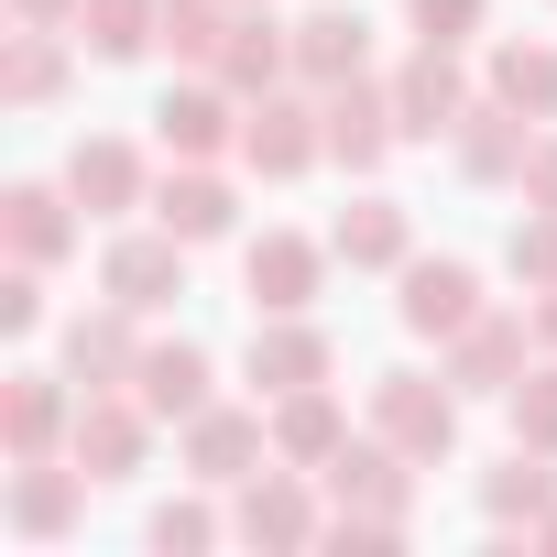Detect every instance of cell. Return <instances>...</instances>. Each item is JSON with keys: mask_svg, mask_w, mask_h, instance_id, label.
Wrapping results in <instances>:
<instances>
[{"mask_svg": "<svg viewBox=\"0 0 557 557\" xmlns=\"http://www.w3.org/2000/svg\"><path fill=\"white\" fill-rule=\"evenodd\" d=\"M524 546H557V513H546V524H535V535H524Z\"/></svg>", "mask_w": 557, "mask_h": 557, "instance_id": "40", "label": "cell"}, {"mask_svg": "<svg viewBox=\"0 0 557 557\" xmlns=\"http://www.w3.org/2000/svg\"><path fill=\"white\" fill-rule=\"evenodd\" d=\"M77 12L88 0H12V23H34V34H77Z\"/></svg>", "mask_w": 557, "mask_h": 557, "instance_id": "38", "label": "cell"}, {"mask_svg": "<svg viewBox=\"0 0 557 557\" xmlns=\"http://www.w3.org/2000/svg\"><path fill=\"white\" fill-rule=\"evenodd\" d=\"M66 437H77V394L55 372H12L0 383V448L12 459H55Z\"/></svg>", "mask_w": 557, "mask_h": 557, "instance_id": "15", "label": "cell"}, {"mask_svg": "<svg viewBox=\"0 0 557 557\" xmlns=\"http://www.w3.org/2000/svg\"><path fill=\"white\" fill-rule=\"evenodd\" d=\"M481 12H492V0H405L416 45H470V34H481Z\"/></svg>", "mask_w": 557, "mask_h": 557, "instance_id": "34", "label": "cell"}, {"mask_svg": "<svg viewBox=\"0 0 557 557\" xmlns=\"http://www.w3.org/2000/svg\"><path fill=\"white\" fill-rule=\"evenodd\" d=\"M513 186H524V208H557V121L535 132V153H524V175H513Z\"/></svg>", "mask_w": 557, "mask_h": 557, "instance_id": "37", "label": "cell"}, {"mask_svg": "<svg viewBox=\"0 0 557 557\" xmlns=\"http://www.w3.org/2000/svg\"><path fill=\"white\" fill-rule=\"evenodd\" d=\"M153 219H164V230L197 251V240H230V230H240V197H230L208 164H175V175L153 186Z\"/></svg>", "mask_w": 557, "mask_h": 557, "instance_id": "25", "label": "cell"}, {"mask_svg": "<svg viewBox=\"0 0 557 557\" xmlns=\"http://www.w3.org/2000/svg\"><path fill=\"white\" fill-rule=\"evenodd\" d=\"M481 513H492L503 535H513V524L535 535V524L557 513V470H546V448H524V437H513V459H503V470H481Z\"/></svg>", "mask_w": 557, "mask_h": 557, "instance_id": "27", "label": "cell"}, {"mask_svg": "<svg viewBox=\"0 0 557 557\" xmlns=\"http://www.w3.org/2000/svg\"><path fill=\"white\" fill-rule=\"evenodd\" d=\"M459 405H470V394H459L448 372H437V383H426V372H383V383H372V437H394L416 470H437V459L459 448Z\"/></svg>", "mask_w": 557, "mask_h": 557, "instance_id": "1", "label": "cell"}, {"mask_svg": "<svg viewBox=\"0 0 557 557\" xmlns=\"http://www.w3.org/2000/svg\"><path fill=\"white\" fill-rule=\"evenodd\" d=\"M481 88H492V99H513L524 121H557V45L503 34V45H492V66H481Z\"/></svg>", "mask_w": 557, "mask_h": 557, "instance_id": "28", "label": "cell"}, {"mask_svg": "<svg viewBox=\"0 0 557 557\" xmlns=\"http://www.w3.org/2000/svg\"><path fill=\"white\" fill-rule=\"evenodd\" d=\"M153 23H164V0H88V12H77V45H88L99 66H132V55H153Z\"/></svg>", "mask_w": 557, "mask_h": 557, "instance_id": "29", "label": "cell"}, {"mask_svg": "<svg viewBox=\"0 0 557 557\" xmlns=\"http://www.w3.org/2000/svg\"><path fill=\"white\" fill-rule=\"evenodd\" d=\"M132 394L153 405V426H186V416H208L219 394H208V350L197 339H153L143 350V372H132Z\"/></svg>", "mask_w": 557, "mask_h": 557, "instance_id": "24", "label": "cell"}, {"mask_svg": "<svg viewBox=\"0 0 557 557\" xmlns=\"http://www.w3.org/2000/svg\"><path fill=\"white\" fill-rule=\"evenodd\" d=\"M153 143L175 164H208V153H240V88H219L208 66H186L164 99H153Z\"/></svg>", "mask_w": 557, "mask_h": 557, "instance_id": "6", "label": "cell"}, {"mask_svg": "<svg viewBox=\"0 0 557 557\" xmlns=\"http://www.w3.org/2000/svg\"><path fill=\"white\" fill-rule=\"evenodd\" d=\"M535 132H546V121H524L513 99H492V88H481V99H470V121H459V175H470V186H513V175H524V153H535Z\"/></svg>", "mask_w": 557, "mask_h": 557, "instance_id": "17", "label": "cell"}, {"mask_svg": "<svg viewBox=\"0 0 557 557\" xmlns=\"http://www.w3.org/2000/svg\"><path fill=\"white\" fill-rule=\"evenodd\" d=\"M329 240H307V230H262L251 251H240V296H251V318H307L318 307V285H329Z\"/></svg>", "mask_w": 557, "mask_h": 557, "instance_id": "5", "label": "cell"}, {"mask_svg": "<svg viewBox=\"0 0 557 557\" xmlns=\"http://www.w3.org/2000/svg\"><path fill=\"white\" fill-rule=\"evenodd\" d=\"M66 197H77L88 219H121V208H153V175H143V153H132L121 132H88V143L66 153Z\"/></svg>", "mask_w": 557, "mask_h": 557, "instance_id": "18", "label": "cell"}, {"mask_svg": "<svg viewBox=\"0 0 557 557\" xmlns=\"http://www.w3.org/2000/svg\"><path fill=\"white\" fill-rule=\"evenodd\" d=\"M55 88H66V45L34 34V23H12V45H0V99H12V110H45Z\"/></svg>", "mask_w": 557, "mask_h": 557, "instance_id": "30", "label": "cell"}, {"mask_svg": "<svg viewBox=\"0 0 557 557\" xmlns=\"http://www.w3.org/2000/svg\"><path fill=\"white\" fill-rule=\"evenodd\" d=\"M339 77H372V23L329 0L296 23V88H339Z\"/></svg>", "mask_w": 557, "mask_h": 557, "instance_id": "23", "label": "cell"}, {"mask_svg": "<svg viewBox=\"0 0 557 557\" xmlns=\"http://www.w3.org/2000/svg\"><path fill=\"white\" fill-rule=\"evenodd\" d=\"M535 350H557V285L535 296Z\"/></svg>", "mask_w": 557, "mask_h": 557, "instance_id": "39", "label": "cell"}, {"mask_svg": "<svg viewBox=\"0 0 557 557\" xmlns=\"http://www.w3.org/2000/svg\"><path fill=\"white\" fill-rule=\"evenodd\" d=\"M503 273H513L524 296H546V285H557V208H524V219H513V240H503Z\"/></svg>", "mask_w": 557, "mask_h": 557, "instance_id": "32", "label": "cell"}, {"mask_svg": "<svg viewBox=\"0 0 557 557\" xmlns=\"http://www.w3.org/2000/svg\"><path fill=\"white\" fill-rule=\"evenodd\" d=\"M66 459L88 470V481H132L143 459H153V405L121 383V394H77V437H66Z\"/></svg>", "mask_w": 557, "mask_h": 557, "instance_id": "8", "label": "cell"}, {"mask_svg": "<svg viewBox=\"0 0 557 557\" xmlns=\"http://www.w3.org/2000/svg\"><path fill=\"white\" fill-rule=\"evenodd\" d=\"M394 318H405L416 339H459V329L481 318V273H470V262H448V251H437V262H405Z\"/></svg>", "mask_w": 557, "mask_h": 557, "instance_id": "20", "label": "cell"}, {"mask_svg": "<svg viewBox=\"0 0 557 557\" xmlns=\"http://www.w3.org/2000/svg\"><path fill=\"white\" fill-rule=\"evenodd\" d=\"M318 481H329V503H339V513H361V524H394V535L416 524V459H405L394 437H350Z\"/></svg>", "mask_w": 557, "mask_h": 557, "instance_id": "4", "label": "cell"}, {"mask_svg": "<svg viewBox=\"0 0 557 557\" xmlns=\"http://www.w3.org/2000/svg\"><path fill=\"white\" fill-rule=\"evenodd\" d=\"M208 77H219V88H240V99L285 88V77H296V23H273V0L230 12V45H219V66H208Z\"/></svg>", "mask_w": 557, "mask_h": 557, "instance_id": "14", "label": "cell"}, {"mask_svg": "<svg viewBox=\"0 0 557 557\" xmlns=\"http://www.w3.org/2000/svg\"><path fill=\"white\" fill-rule=\"evenodd\" d=\"M153 45H164L175 66H219V45H230V0H164Z\"/></svg>", "mask_w": 557, "mask_h": 557, "instance_id": "31", "label": "cell"}, {"mask_svg": "<svg viewBox=\"0 0 557 557\" xmlns=\"http://www.w3.org/2000/svg\"><path fill=\"white\" fill-rule=\"evenodd\" d=\"M329 251H339L350 273H405V262H416V219H405L394 197H361V208H339Z\"/></svg>", "mask_w": 557, "mask_h": 557, "instance_id": "26", "label": "cell"}, {"mask_svg": "<svg viewBox=\"0 0 557 557\" xmlns=\"http://www.w3.org/2000/svg\"><path fill=\"white\" fill-rule=\"evenodd\" d=\"M524 350H535V318H513V307H481V318L448 339V383H459V394H513V383L535 372Z\"/></svg>", "mask_w": 557, "mask_h": 557, "instance_id": "11", "label": "cell"}, {"mask_svg": "<svg viewBox=\"0 0 557 557\" xmlns=\"http://www.w3.org/2000/svg\"><path fill=\"white\" fill-rule=\"evenodd\" d=\"M12 535H34V546H55L77 513H88V470L77 459H12Z\"/></svg>", "mask_w": 557, "mask_h": 557, "instance_id": "16", "label": "cell"}, {"mask_svg": "<svg viewBox=\"0 0 557 557\" xmlns=\"http://www.w3.org/2000/svg\"><path fill=\"white\" fill-rule=\"evenodd\" d=\"M262 459H273V416H240V405H208V416H186V470H197L208 492H240Z\"/></svg>", "mask_w": 557, "mask_h": 557, "instance_id": "13", "label": "cell"}, {"mask_svg": "<svg viewBox=\"0 0 557 557\" xmlns=\"http://www.w3.org/2000/svg\"><path fill=\"white\" fill-rule=\"evenodd\" d=\"M251 394L273 405V394H307V383H329L339 372V350H329V329L318 318H251Z\"/></svg>", "mask_w": 557, "mask_h": 557, "instance_id": "12", "label": "cell"}, {"mask_svg": "<svg viewBox=\"0 0 557 557\" xmlns=\"http://www.w3.org/2000/svg\"><path fill=\"white\" fill-rule=\"evenodd\" d=\"M66 383L77 394H121L132 372H143V339H132V307H88V318H66Z\"/></svg>", "mask_w": 557, "mask_h": 557, "instance_id": "19", "label": "cell"}, {"mask_svg": "<svg viewBox=\"0 0 557 557\" xmlns=\"http://www.w3.org/2000/svg\"><path fill=\"white\" fill-rule=\"evenodd\" d=\"M318 492H329L318 470H285V459H273V470H251V481H240L230 535H240V546H273V557H296V546H318V535H329Z\"/></svg>", "mask_w": 557, "mask_h": 557, "instance_id": "3", "label": "cell"}, {"mask_svg": "<svg viewBox=\"0 0 557 557\" xmlns=\"http://www.w3.org/2000/svg\"><path fill=\"white\" fill-rule=\"evenodd\" d=\"M0 240H12V262H66L77 251V197L66 186H12V197H0Z\"/></svg>", "mask_w": 557, "mask_h": 557, "instance_id": "22", "label": "cell"}, {"mask_svg": "<svg viewBox=\"0 0 557 557\" xmlns=\"http://www.w3.org/2000/svg\"><path fill=\"white\" fill-rule=\"evenodd\" d=\"M318 110H329V164H350V175H383V153L405 143L394 77H383V88H372V77H339V88H318Z\"/></svg>", "mask_w": 557, "mask_h": 557, "instance_id": "10", "label": "cell"}, {"mask_svg": "<svg viewBox=\"0 0 557 557\" xmlns=\"http://www.w3.org/2000/svg\"><path fill=\"white\" fill-rule=\"evenodd\" d=\"M153 546H164V557H197V546H219V513H208V503H164V513H153Z\"/></svg>", "mask_w": 557, "mask_h": 557, "instance_id": "36", "label": "cell"}, {"mask_svg": "<svg viewBox=\"0 0 557 557\" xmlns=\"http://www.w3.org/2000/svg\"><path fill=\"white\" fill-rule=\"evenodd\" d=\"M230 12H251V0H230Z\"/></svg>", "mask_w": 557, "mask_h": 557, "instance_id": "41", "label": "cell"}, {"mask_svg": "<svg viewBox=\"0 0 557 557\" xmlns=\"http://www.w3.org/2000/svg\"><path fill=\"white\" fill-rule=\"evenodd\" d=\"M394 121H405V143H459V121H470V66H459V45H416V55L394 66Z\"/></svg>", "mask_w": 557, "mask_h": 557, "instance_id": "7", "label": "cell"}, {"mask_svg": "<svg viewBox=\"0 0 557 557\" xmlns=\"http://www.w3.org/2000/svg\"><path fill=\"white\" fill-rule=\"evenodd\" d=\"M339 448H350V416H339V394H329V383L273 394V459H285V470H329Z\"/></svg>", "mask_w": 557, "mask_h": 557, "instance_id": "21", "label": "cell"}, {"mask_svg": "<svg viewBox=\"0 0 557 557\" xmlns=\"http://www.w3.org/2000/svg\"><path fill=\"white\" fill-rule=\"evenodd\" d=\"M0 329H12V339L45 329V262H12V273H0Z\"/></svg>", "mask_w": 557, "mask_h": 557, "instance_id": "35", "label": "cell"}, {"mask_svg": "<svg viewBox=\"0 0 557 557\" xmlns=\"http://www.w3.org/2000/svg\"><path fill=\"white\" fill-rule=\"evenodd\" d=\"M503 405H513V437L557 459V350H546V361H535V372H524V383H513Z\"/></svg>", "mask_w": 557, "mask_h": 557, "instance_id": "33", "label": "cell"}, {"mask_svg": "<svg viewBox=\"0 0 557 557\" xmlns=\"http://www.w3.org/2000/svg\"><path fill=\"white\" fill-rule=\"evenodd\" d=\"M99 296L132 307V318H164V307L186 296V240H175L164 219L132 230V240H110V251H99Z\"/></svg>", "mask_w": 557, "mask_h": 557, "instance_id": "9", "label": "cell"}, {"mask_svg": "<svg viewBox=\"0 0 557 557\" xmlns=\"http://www.w3.org/2000/svg\"><path fill=\"white\" fill-rule=\"evenodd\" d=\"M329 153V110H318V88H262V99H240V164L251 175H307Z\"/></svg>", "mask_w": 557, "mask_h": 557, "instance_id": "2", "label": "cell"}]
</instances>
